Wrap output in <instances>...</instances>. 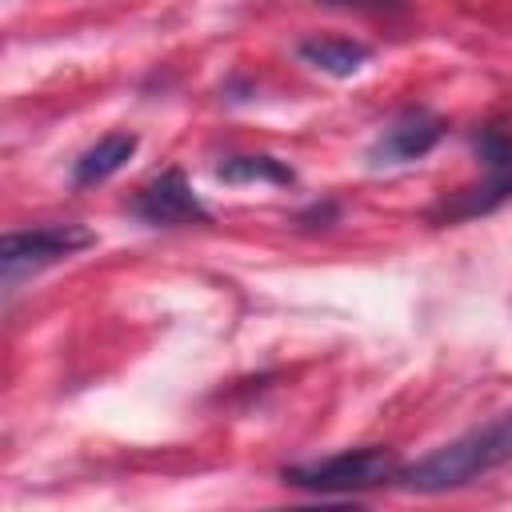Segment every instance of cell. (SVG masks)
I'll return each mask as SVG.
<instances>
[{"instance_id": "obj_1", "label": "cell", "mask_w": 512, "mask_h": 512, "mask_svg": "<svg viewBox=\"0 0 512 512\" xmlns=\"http://www.w3.org/2000/svg\"><path fill=\"white\" fill-rule=\"evenodd\" d=\"M512 464V412L488 420L484 428H472L448 444H440L436 452H428L424 460L400 468V484L412 492H448L460 484H472L476 476Z\"/></svg>"}, {"instance_id": "obj_2", "label": "cell", "mask_w": 512, "mask_h": 512, "mask_svg": "<svg viewBox=\"0 0 512 512\" xmlns=\"http://www.w3.org/2000/svg\"><path fill=\"white\" fill-rule=\"evenodd\" d=\"M284 484L320 492V496H344V492H368L400 476V464L388 448L368 444V448H348L336 456H324L316 464H292L280 472Z\"/></svg>"}, {"instance_id": "obj_3", "label": "cell", "mask_w": 512, "mask_h": 512, "mask_svg": "<svg viewBox=\"0 0 512 512\" xmlns=\"http://www.w3.org/2000/svg\"><path fill=\"white\" fill-rule=\"evenodd\" d=\"M472 148H476V156H480V164H484V180H480V184H468V188H460L452 200H444V204L432 212L436 224L484 216V212L500 208V204L512 196V136H508L504 128H484Z\"/></svg>"}, {"instance_id": "obj_4", "label": "cell", "mask_w": 512, "mask_h": 512, "mask_svg": "<svg viewBox=\"0 0 512 512\" xmlns=\"http://www.w3.org/2000/svg\"><path fill=\"white\" fill-rule=\"evenodd\" d=\"M92 244H96V236L80 224H40V228H24V232H8L0 240L4 284L16 288L20 276H32L56 260H68Z\"/></svg>"}, {"instance_id": "obj_5", "label": "cell", "mask_w": 512, "mask_h": 512, "mask_svg": "<svg viewBox=\"0 0 512 512\" xmlns=\"http://www.w3.org/2000/svg\"><path fill=\"white\" fill-rule=\"evenodd\" d=\"M128 212L152 228H184V224H208V208L200 204V196L192 192V184L184 180L180 168H168L160 176H152L132 200Z\"/></svg>"}, {"instance_id": "obj_6", "label": "cell", "mask_w": 512, "mask_h": 512, "mask_svg": "<svg viewBox=\"0 0 512 512\" xmlns=\"http://www.w3.org/2000/svg\"><path fill=\"white\" fill-rule=\"evenodd\" d=\"M444 136V120L424 112V108H404L380 136L376 144L368 148V160L372 164H408V160H420L428 156Z\"/></svg>"}, {"instance_id": "obj_7", "label": "cell", "mask_w": 512, "mask_h": 512, "mask_svg": "<svg viewBox=\"0 0 512 512\" xmlns=\"http://www.w3.org/2000/svg\"><path fill=\"white\" fill-rule=\"evenodd\" d=\"M296 56L308 68L344 80V76H356L372 60V48L360 44V40H348V36H308V40L296 44Z\"/></svg>"}, {"instance_id": "obj_8", "label": "cell", "mask_w": 512, "mask_h": 512, "mask_svg": "<svg viewBox=\"0 0 512 512\" xmlns=\"http://www.w3.org/2000/svg\"><path fill=\"white\" fill-rule=\"evenodd\" d=\"M136 132H108V136H100L92 148H84L80 152V160L72 164V184L76 188H92V184H104L108 176H116L128 160H132V152H136Z\"/></svg>"}, {"instance_id": "obj_9", "label": "cell", "mask_w": 512, "mask_h": 512, "mask_svg": "<svg viewBox=\"0 0 512 512\" xmlns=\"http://www.w3.org/2000/svg\"><path fill=\"white\" fill-rule=\"evenodd\" d=\"M216 176L224 184H292L296 172L276 156H228L216 164Z\"/></svg>"}, {"instance_id": "obj_10", "label": "cell", "mask_w": 512, "mask_h": 512, "mask_svg": "<svg viewBox=\"0 0 512 512\" xmlns=\"http://www.w3.org/2000/svg\"><path fill=\"white\" fill-rule=\"evenodd\" d=\"M328 8H352V12H404V0H316Z\"/></svg>"}, {"instance_id": "obj_11", "label": "cell", "mask_w": 512, "mask_h": 512, "mask_svg": "<svg viewBox=\"0 0 512 512\" xmlns=\"http://www.w3.org/2000/svg\"><path fill=\"white\" fill-rule=\"evenodd\" d=\"M312 220H320V228H324V224H328V220H336V204H332V200H328V204H324V208H320V204H312V208H308V212H300V224H312Z\"/></svg>"}]
</instances>
